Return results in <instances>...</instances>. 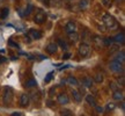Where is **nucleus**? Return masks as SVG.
<instances>
[{
    "label": "nucleus",
    "mask_w": 125,
    "mask_h": 116,
    "mask_svg": "<svg viewBox=\"0 0 125 116\" xmlns=\"http://www.w3.org/2000/svg\"><path fill=\"white\" fill-rule=\"evenodd\" d=\"M67 1H72V0H67Z\"/></svg>",
    "instance_id": "obj_43"
},
{
    "label": "nucleus",
    "mask_w": 125,
    "mask_h": 116,
    "mask_svg": "<svg viewBox=\"0 0 125 116\" xmlns=\"http://www.w3.org/2000/svg\"><path fill=\"white\" fill-rule=\"evenodd\" d=\"M93 81H94V82H96V84H101V82L103 81L102 73H96V74H95V77H94Z\"/></svg>",
    "instance_id": "obj_21"
},
{
    "label": "nucleus",
    "mask_w": 125,
    "mask_h": 116,
    "mask_svg": "<svg viewBox=\"0 0 125 116\" xmlns=\"http://www.w3.org/2000/svg\"><path fill=\"white\" fill-rule=\"evenodd\" d=\"M68 38H70V41H71V42L75 43L76 41L79 40V36H78V34H76V33H71V34H68Z\"/></svg>",
    "instance_id": "obj_22"
},
{
    "label": "nucleus",
    "mask_w": 125,
    "mask_h": 116,
    "mask_svg": "<svg viewBox=\"0 0 125 116\" xmlns=\"http://www.w3.org/2000/svg\"><path fill=\"white\" fill-rule=\"evenodd\" d=\"M2 62H6V59L5 58H0V63H2Z\"/></svg>",
    "instance_id": "obj_41"
},
{
    "label": "nucleus",
    "mask_w": 125,
    "mask_h": 116,
    "mask_svg": "<svg viewBox=\"0 0 125 116\" xmlns=\"http://www.w3.org/2000/svg\"><path fill=\"white\" fill-rule=\"evenodd\" d=\"M66 82H68L70 85H72V86H78L79 85V81H78V79H76L75 77H68L66 79Z\"/></svg>",
    "instance_id": "obj_17"
},
{
    "label": "nucleus",
    "mask_w": 125,
    "mask_h": 116,
    "mask_svg": "<svg viewBox=\"0 0 125 116\" xmlns=\"http://www.w3.org/2000/svg\"><path fill=\"white\" fill-rule=\"evenodd\" d=\"M116 108V103L115 102H109L105 106V110H108V112H111V110H114Z\"/></svg>",
    "instance_id": "obj_25"
},
{
    "label": "nucleus",
    "mask_w": 125,
    "mask_h": 116,
    "mask_svg": "<svg viewBox=\"0 0 125 116\" xmlns=\"http://www.w3.org/2000/svg\"><path fill=\"white\" fill-rule=\"evenodd\" d=\"M57 102L59 103V104H67V103L70 102V98H68V95L65 93H62L59 94L58 96H57Z\"/></svg>",
    "instance_id": "obj_7"
},
{
    "label": "nucleus",
    "mask_w": 125,
    "mask_h": 116,
    "mask_svg": "<svg viewBox=\"0 0 125 116\" xmlns=\"http://www.w3.org/2000/svg\"><path fill=\"white\" fill-rule=\"evenodd\" d=\"M102 5L105 7H109L111 5V0H102Z\"/></svg>",
    "instance_id": "obj_33"
},
{
    "label": "nucleus",
    "mask_w": 125,
    "mask_h": 116,
    "mask_svg": "<svg viewBox=\"0 0 125 116\" xmlns=\"http://www.w3.org/2000/svg\"><path fill=\"white\" fill-rule=\"evenodd\" d=\"M93 42H94V44L97 45V46L103 45V40L100 37V36H94V37H93Z\"/></svg>",
    "instance_id": "obj_20"
},
{
    "label": "nucleus",
    "mask_w": 125,
    "mask_h": 116,
    "mask_svg": "<svg viewBox=\"0 0 125 116\" xmlns=\"http://www.w3.org/2000/svg\"><path fill=\"white\" fill-rule=\"evenodd\" d=\"M20 106L23 108H27L29 106V103H30V99H29V95L27 93H23L21 94V96H20Z\"/></svg>",
    "instance_id": "obj_6"
},
{
    "label": "nucleus",
    "mask_w": 125,
    "mask_h": 116,
    "mask_svg": "<svg viewBox=\"0 0 125 116\" xmlns=\"http://www.w3.org/2000/svg\"><path fill=\"white\" fill-rule=\"evenodd\" d=\"M45 20H46V14L43 12V11H38V13H36L35 18H34V21H35L37 24H42V23L45 22Z\"/></svg>",
    "instance_id": "obj_5"
},
{
    "label": "nucleus",
    "mask_w": 125,
    "mask_h": 116,
    "mask_svg": "<svg viewBox=\"0 0 125 116\" xmlns=\"http://www.w3.org/2000/svg\"><path fill=\"white\" fill-rule=\"evenodd\" d=\"M36 85H37V81H36L35 79H29V80H27V81H26V84H24V86H26L27 88L35 87Z\"/></svg>",
    "instance_id": "obj_19"
},
{
    "label": "nucleus",
    "mask_w": 125,
    "mask_h": 116,
    "mask_svg": "<svg viewBox=\"0 0 125 116\" xmlns=\"http://www.w3.org/2000/svg\"><path fill=\"white\" fill-rule=\"evenodd\" d=\"M12 116H22V115H21L20 113H13V114H12Z\"/></svg>",
    "instance_id": "obj_38"
},
{
    "label": "nucleus",
    "mask_w": 125,
    "mask_h": 116,
    "mask_svg": "<svg viewBox=\"0 0 125 116\" xmlns=\"http://www.w3.org/2000/svg\"><path fill=\"white\" fill-rule=\"evenodd\" d=\"M95 109H96V112H97L98 114H103V113H104V108L103 107H98V106H96Z\"/></svg>",
    "instance_id": "obj_34"
},
{
    "label": "nucleus",
    "mask_w": 125,
    "mask_h": 116,
    "mask_svg": "<svg viewBox=\"0 0 125 116\" xmlns=\"http://www.w3.org/2000/svg\"><path fill=\"white\" fill-rule=\"evenodd\" d=\"M60 116H73V113L70 109H62L60 112Z\"/></svg>",
    "instance_id": "obj_26"
},
{
    "label": "nucleus",
    "mask_w": 125,
    "mask_h": 116,
    "mask_svg": "<svg viewBox=\"0 0 125 116\" xmlns=\"http://www.w3.org/2000/svg\"><path fill=\"white\" fill-rule=\"evenodd\" d=\"M13 96H14L13 89L10 88V87H5L4 92H2V102H4L5 106H8V104L12 103Z\"/></svg>",
    "instance_id": "obj_2"
},
{
    "label": "nucleus",
    "mask_w": 125,
    "mask_h": 116,
    "mask_svg": "<svg viewBox=\"0 0 125 116\" xmlns=\"http://www.w3.org/2000/svg\"><path fill=\"white\" fill-rule=\"evenodd\" d=\"M102 21H103V23H104V26H105V27H108L110 30H115V29H117V28H118V24H117L115 18H114L112 15H110V14H108V13L107 14H103Z\"/></svg>",
    "instance_id": "obj_1"
},
{
    "label": "nucleus",
    "mask_w": 125,
    "mask_h": 116,
    "mask_svg": "<svg viewBox=\"0 0 125 116\" xmlns=\"http://www.w3.org/2000/svg\"><path fill=\"white\" fill-rule=\"evenodd\" d=\"M86 101H87V103H88L89 106L96 107V99L94 98L93 95H87V96H86Z\"/></svg>",
    "instance_id": "obj_15"
},
{
    "label": "nucleus",
    "mask_w": 125,
    "mask_h": 116,
    "mask_svg": "<svg viewBox=\"0 0 125 116\" xmlns=\"http://www.w3.org/2000/svg\"><path fill=\"white\" fill-rule=\"evenodd\" d=\"M89 36H90V34H89V31L88 30H85L83 33H82V38L85 40L86 43H88V38H89Z\"/></svg>",
    "instance_id": "obj_28"
},
{
    "label": "nucleus",
    "mask_w": 125,
    "mask_h": 116,
    "mask_svg": "<svg viewBox=\"0 0 125 116\" xmlns=\"http://www.w3.org/2000/svg\"><path fill=\"white\" fill-rule=\"evenodd\" d=\"M57 44L60 45V46H62L64 50H67V49H68V45H67V43H66V42H65L64 40H62V38H59V40H58Z\"/></svg>",
    "instance_id": "obj_23"
},
{
    "label": "nucleus",
    "mask_w": 125,
    "mask_h": 116,
    "mask_svg": "<svg viewBox=\"0 0 125 116\" xmlns=\"http://www.w3.org/2000/svg\"><path fill=\"white\" fill-rule=\"evenodd\" d=\"M79 6H80L81 8H87V6H88V0H80V2H79Z\"/></svg>",
    "instance_id": "obj_30"
},
{
    "label": "nucleus",
    "mask_w": 125,
    "mask_h": 116,
    "mask_svg": "<svg viewBox=\"0 0 125 116\" xmlns=\"http://www.w3.org/2000/svg\"><path fill=\"white\" fill-rule=\"evenodd\" d=\"M32 9H34V6H32L31 4H29L27 7H26V9H24V13H23V15H29V14L32 12Z\"/></svg>",
    "instance_id": "obj_24"
},
{
    "label": "nucleus",
    "mask_w": 125,
    "mask_h": 116,
    "mask_svg": "<svg viewBox=\"0 0 125 116\" xmlns=\"http://www.w3.org/2000/svg\"><path fill=\"white\" fill-rule=\"evenodd\" d=\"M53 73H54V72H49V73H48V74L45 76V78H44L45 84H48V82H50V81H51L52 77H53Z\"/></svg>",
    "instance_id": "obj_27"
},
{
    "label": "nucleus",
    "mask_w": 125,
    "mask_h": 116,
    "mask_svg": "<svg viewBox=\"0 0 125 116\" xmlns=\"http://www.w3.org/2000/svg\"><path fill=\"white\" fill-rule=\"evenodd\" d=\"M109 69H110L112 72H116V73H118V72L123 73V72H124L123 64H121V63H118V62H115V60L110 62V64H109Z\"/></svg>",
    "instance_id": "obj_4"
},
{
    "label": "nucleus",
    "mask_w": 125,
    "mask_h": 116,
    "mask_svg": "<svg viewBox=\"0 0 125 116\" xmlns=\"http://www.w3.org/2000/svg\"><path fill=\"white\" fill-rule=\"evenodd\" d=\"M112 98H114V100H116V101H122V100L124 99L123 92H122V91H119V89H116V91H114Z\"/></svg>",
    "instance_id": "obj_13"
},
{
    "label": "nucleus",
    "mask_w": 125,
    "mask_h": 116,
    "mask_svg": "<svg viewBox=\"0 0 125 116\" xmlns=\"http://www.w3.org/2000/svg\"><path fill=\"white\" fill-rule=\"evenodd\" d=\"M81 82H82V85L85 86V87H92L94 84L93 79H92L90 77H83V78L81 79Z\"/></svg>",
    "instance_id": "obj_12"
},
{
    "label": "nucleus",
    "mask_w": 125,
    "mask_h": 116,
    "mask_svg": "<svg viewBox=\"0 0 125 116\" xmlns=\"http://www.w3.org/2000/svg\"><path fill=\"white\" fill-rule=\"evenodd\" d=\"M8 14H9V9L7 7H5V8L1 9V12H0V19L1 20H4V19L8 18Z\"/></svg>",
    "instance_id": "obj_18"
},
{
    "label": "nucleus",
    "mask_w": 125,
    "mask_h": 116,
    "mask_svg": "<svg viewBox=\"0 0 125 116\" xmlns=\"http://www.w3.org/2000/svg\"><path fill=\"white\" fill-rule=\"evenodd\" d=\"M58 49V44L57 43H49L46 45V52L48 54H54Z\"/></svg>",
    "instance_id": "obj_11"
},
{
    "label": "nucleus",
    "mask_w": 125,
    "mask_h": 116,
    "mask_svg": "<svg viewBox=\"0 0 125 116\" xmlns=\"http://www.w3.org/2000/svg\"><path fill=\"white\" fill-rule=\"evenodd\" d=\"M70 57H71V54L67 52V54H65V56H62V59H68Z\"/></svg>",
    "instance_id": "obj_37"
},
{
    "label": "nucleus",
    "mask_w": 125,
    "mask_h": 116,
    "mask_svg": "<svg viewBox=\"0 0 125 116\" xmlns=\"http://www.w3.org/2000/svg\"><path fill=\"white\" fill-rule=\"evenodd\" d=\"M65 30L68 33V34H71V33H76V24L75 22H73V21H68L66 23V26H65Z\"/></svg>",
    "instance_id": "obj_8"
},
{
    "label": "nucleus",
    "mask_w": 125,
    "mask_h": 116,
    "mask_svg": "<svg viewBox=\"0 0 125 116\" xmlns=\"http://www.w3.org/2000/svg\"><path fill=\"white\" fill-rule=\"evenodd\" d=\"M43 1H44V2H45L46 5H49V4H50V0H43Z\"/></svg>",
    "instance_id": "obj_40"
},
{
    "label": "nucleus",
    "mask_w": 125,
    "mask_h": 116,
    "mask_svg": "<svg viewBox=\"0 0 125 116\" xmlns=\"http://www.w3.org/2000/svg\"><path fill=\"white\" fill-rule=\"evenodd\" d=\"M53 91H56V88H54V87H53V88H51V89H50V94H51V95L53 94Z\"/></svg>",
    "instance_id": "obj_39"
},
{
    "label": "nucleus",
    "mask_w": 125,
    "mask_h": 116,
    "mask_svg": "<svg viewBox=\"0 0 125 116\" xmlns=\"http://www.w3.org/2000/svg\"><path fill=\"white\" fill-rule=\"evenodd\" d=\"M117 1H123V0H117Z\"/></svg>",
    "instance_id": "obj_42"
},
{
    "label": "nucleus",
    "mask_w": 125,
    "mask_h": 116,
    "mask_svg": "<svg viewBox=\"0 0 125 116\" xmlns=\"http://www.w3.org/2000/svg\"><path fill=\"white\" fill-rule=\"evenodd\" d=\"M117 81H118V82H116L117 85H122V86H123V85H124V81H125V80H124V76H122L121 79H118Z\"/></svg>",
    "instance_id": "obj_35"
},
{
    "label": "nucleus",
    "mask_w": 125,
    "mask_h": 116,
    "mask_svg": "<svg viewBox=\"0 0 125 116\" xmlns=\"http://www.w3.org/2000/svg\"><path fill=\"white\" fill-rule=\"evenodd\" d=\"M72 96H73V100L75 101V102H81V100H82V95L79 91H76V89H73L72 91Z\"/></svg>",
    "instance_id": "obj_14"
},
{
    "label": "nucleus",
    "mask_w": 125,
    "mask_h": 116,
    "mask_svg": "<svg viewBox=\"0 0 125 116\" xmlns=\"http://www.w3.org/2000/svg\"><path fill=\"white\" fill-rule=\"evenodd\" d=\"M90 52V45L89 43H86V42H82L79 46V55L81 57H87Z\"/></svg>",
    "instance_id": "obj_3"
},
{
    "label": "nucleus",
    "mask_w": 125,
    "mask_h": 116,
    "mask_svg": "<svg viewBox=\"0 0 125 116\" xmlns=\"http://www.w3.org/2000/svg\"><path fill=\"white\" fill-rule=\"evenodd\" d=\"M8 44L10 45V46H13V48H19V44L15 43L13 40H8Z\"/></svg>",
    "instance_id": "obj_32"
},
{
    "label": "nucleus",
    "mask_w": 125,
    "mask_h": 116,
    "mask_svg": "<svg viewBox=\"0 0 125 116\" xmlns=\"http://www.w3.org/2000/svg\"><path fill=\"white\" fill-rule=\"evenodd\" d=\"M110 46H111V48H110V52H111V54L116 52L117 50L119 49V45H116V44H111Z\"/></svg>",
    "instance_id": "obj_31"
},
{
    "label": "nucleus",
    "mask_w": 125,
    "mask_h": 116,
    "mask_svg": "<svg viewBox=\"0 0 125 116\" xmlns=\"http://www.w3.org/2000/svg\"><path fill=\"white\" fill-rule=\"evenodd\" d=\"M112 40L115 41V42H117V43H124L125 42V36L123 33H119V34H117Z\"/></svg>",
    "instance_id": "obj_16"
},
{
    "label": "nucleus",
    "mask_w": 125,
    "mask_h": 116,
    "mask_svg": "<svg viewBox=\"0 0 125 116\" xmlns=\"http://www.w3.org/2000/svg\"><path fill=\"white\" fill-rule=\"evenodd\" d=\"M112 42H114L112 38H104V40H103V45H105V46H110V45L112 44Z\"/></svg>",
    "instance_id": "obj_29"
},
{
    "label": "nucleus",
    "mask_w": 125,
    "mask_h": 116,
    "mask_svg": "<svg viewBox=\"0 0 125 116\" xmlns=\"http://www.w3.org/2000/svg\"><path fill=\"white\" fill-rule=\"evenodd\" d=\"M29 36H31V38H34V40H40L42 37V33L40 30H36V29H30Z\"/></svg>",
    "instance_id": "obj_10"
},
{
    "label": "nucleus",
    "mask_w": 125,
    "mask_h": 116,
    "mask_svg": "<svg viewBox=\"0 0 125 116\" xmlns=\"http://www.w3.org/2000/svg\"><path fill=\"white\" fill-rule=\"evenodd\" d=\"M114 60H115V62L121 63V64H124V62H125V52L124 51H118V52L116 54V56L114 57Z\"/></svg>",
    "instance_id": "obj_9"
},
{
    "label": "nucleus",
    "mask_w": 125,
    "mask_h": 116,
    "mask_svg": "<svg viewBox=\"0 0 125 116\" xmlns=\"http://www.w3.org/2000/svg\"><path fill=\"white\" fill-rule=\"evenodd\" d=\"M117 87H118V85H117L116 82H111V84H110V88H112L114 91H116V89H118Z\"/></svg>",
    "instance_id": "obj_36"
}]
</instances>
